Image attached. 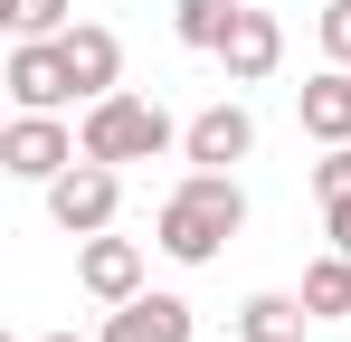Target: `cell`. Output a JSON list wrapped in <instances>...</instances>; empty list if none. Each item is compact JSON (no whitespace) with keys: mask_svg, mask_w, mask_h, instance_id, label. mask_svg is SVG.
Returning <instances> with one entry per match:
<instances>
[{"mask_svg":"<svg viewBox=\"0 0 351 342\" xmlns=\"http://www.w3.org/2000/svg\"><path fill=\"white\" fill-rule=\"evenodd\" d=\"M237 228H247L237 171H199V162H190V181H171V200L152 209V247H162L171 266H209Z\"/></svg>","mask_w":351,"mask_h":342,"instance_id":"obj_1","label":"cell"},{"mask_svg":"<svg viewBox=\"0 0 351 342\" xmlns=\"http://www.w3.org/2000/svg\"><path fill=\"white\" fill-rule=\"evenodd\" d=\"M76 133H86V152H95V162H162V152H171L180 143V124L162 105H152V95H133V86H114V95H95V105L76 114Z\"/></svg>","mask_w":351,"mask_h":342,"instance_id":"obj_2","label":"cell"},{"mask_svg":"<svg viewBox=\"0 0 351 342\" xmlns=\"http://www.w3.org/2000/svg\"><path fill=\"white\" fill-rule=\"evenodd\" d=\"M114 209H123V171H114V162H95V152H76V162L48 181V219H58L66 238L114 228Z\"/></svg>","mask_w":351,"mask_h":342,"instance_id":"obj_3","label":"cell"},{"mask_svg":"<svg viewBox=\"0 0 351 342\" xmlns=\"http://www.w3.org/2000/svg\"><path fill=\"white\" fill-rule=\"evenodd\" d=\"M76 152H86V133L58 124V114H10V133H0V171H10V181H38V190H48Z\"/></svg>","mask_w":351,"mask_h":342,"instance_id":"obj_4","label":"cell"},{"mask_svg":"<svg viewBox=\"0 0 351 342\" xmlns=\"http://www.w3.org/2000/svg\"><path fill=\"white\" fill-rule=\"evenodd\" d=\"M247 152H256V114L237 95H219V105H199L180 124V162H199V171H237Z\"/></svg>","mask_w":351,"mask_h":342,"instance_id":"obj_5","label":"cell"},{"mask_svg":"<svg viewBox=\"0 0 351 342\" xmlns=\"http://www.w3.org/2000/svg\"><path fill=\"white\" fill-rule=\"evenodd\" d=\"M76 285H86L95 304H133V295H143V238H114V228L76 238Z\"/></svg>","mask_w":351,"mask_h":342,"instance_id":"obj_6","label":"cell"},{"mask_svg":"<svg viewBox=\"0 0 351 342\" xmlns=\"http://www.w3.org/2000/svg\"><path fill=\"white\" fill-rule=\"evenodd\" d=\"M10 105H19V114L76 105V76H66V48H58V38H19V48H10Z\"/></svg>","mask_w":351,"mask_h":342,"instance_id":"obj_7","label":"cell"},{"mask_svg":"<svg viewBox=\"0 0 351 342\" xmlns=\"http://www.w3.org/2000/svg\"><path fill=\"white\" fill-rule=\"evenodd\" d=\"M285 67V29H276V10H237L228 38H219V76L228 86H266Z\"/></svg>","mask_w":351,"mask_h":342,"instance_id":"obj_8","label":"cell"},{"mask_svg":"<svg viewBox=\"0 0 351 342\" xmlns=\"http://www.w3.org/2000/svg\"><path fill=\"white\" fill-rule=\"evenodd\" d=\"M58 48H66V76H76V105H95V95L123 86V38L105 29V19H76Z\"/></svg>","mask_w":351,"mask_h":342,"instance_id":"obj_9","label":"cell"},{"mask_svg":"<svg viewBox=\"0 0 351 342\" xmlns=\"http://www.w3.org/2000/svg\"><path fill=\"white\" fill-rule=\"evenodd\" d=\"M199 333V314L180 304V295H133V304H105V342H190Z\"/></svg>","mask_w":351,"mask_h":342,"instance_id":"obj_10","label":"cell"},{"mask_svg":"<svg viewBox=\"0 0 351 342\" xmlns=\"http://www.w3.org/2000/svg\"><path fill=\"white\" fill-rule=\"evenodd\" d=\"M294 114H304V133H313V143H351V67L304 76V86H294Z\"/></svg>","mask_w":351,"mask_h":342,"instance_id":"obj_11","label":"cell"},{"mask_svg":"<svg viewBox=\"0 0 351 342\" xmlns=\"http://www.w3.org/2000/svg\"><path fill=\"white\" fill-rule=\"evenodd\" d=\"M304 323H313L304 295H247L237 304V342H304Z\"/></svg>","mask_w":351,"mask_h":342,"instance_id":"obj_12","label":"cell"},{"mask_svg":"<svg viewBox=\"0 0 351 342\" xmlns=\"http://www.w3.org/2000/svg\"><path fill=\"white\" fill-rule=\"evenodd\" d=\"M247 10V0H171V38L199 57H219V38H228V19Z\"/></svg>","mask_w":351,"mask_h":342,"instance_id":"obj_13","label":"cell"},{"mask_svg":"<svg viewBox=\"0 0 351 342\" xmlns=\"http://www.w3.org/2000/svg\"><path fill=\"white\" fill-rule=\"evenodd\" d=\"M304 304H313V323H323V314H351V257L342 247H323V257L304 266Z\"/></svg>","mask_w":351,"mask_h":342,"instance_id":"obj_14","label":"cell"},{"mask_svg":"<svg viewBox=\"0 0 351 342\" xmlns=\"http://www.w3.org/2000/svg\"><path fill=\"white\" fill-rule=\"evenodd\" d=\"M10 29H19V38H66L76 10H66V0H10Z\"/></svg>","mask_w":351,"mask_h":342,"instance_id":"obj_15","label":"cell"},{"mask_svg":"<svg viewBox=\"0 0 351 342\" xmlns=\"http://www.w3.org/2000/svg\"><path fill=\"white\" fill-rule=\"evenodd\" d=\"M313 38H323V67H351V0H323Z\"/></svg>","mask_w":351,"mask_h":342,"instance_id":"obj_16","label":"cell"},{"mask_svg":"<svg viewBox=\"0 0 351 342\" xmlns=\"http://www.w3.org/2000/svg\"><path fill=\"white\" fill-rule=\"evenodd\" d=\"M313 190H323V200H351V143H323V162H313Z\"/></svg>","mask_w":351,"mask_h":342,"instance_id":"obj_17","label":"cell"},{"mask_svg":"<svg viewBox=\"0 0 351 342\" xmlns=\"http://www.w3.org/2000/svg\"><path fill=\"white\" fill-rule=\"evenodd\" d=\"M323 238H332V247L351 257V200H323Z\"/></svg>","mask_w":351,"mask_h":342,"instance_id":"obj_18","label":"cell"},{"mask_svg":"<svg viewBox=\"0 0 351 342\" xmlns=\"http://www.w3.org/2000/svg\"><path fill=\"white\" fill-rule=\"evenodd\" d=\"M38 342H105V333H38Z\"/></svg>","mask_w":351,"mask_h":342,"instance_id":"obj_19","label":"cell"},{"mask_svg":"<svg viewBox=\"0 0 351 342\" xmlns=\"http://www.w3.org/2000/svg\"><path fill=\"white\" fill-rule=\"evenodd\" d=\"M228 342H237V333H228Z\"/></svg>","mask_w":351,"mask_h":342,"instance_id":"obj_20","label":"cell"}]
</instances>
